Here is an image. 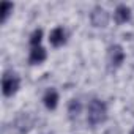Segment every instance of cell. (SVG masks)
I'll return each mask as SVG.
<instances>
[{"label": "cell", "mask_w": 134, "mask_h": 134, "mask_svg": "<svg viewBox=\"0 0 134 134\" xmlns=\"http://www.w3.org/2000/svg\"><path fill=\"white\" fill-rule=\"evenodd\" d=\"M79 112H81V103H79L77 99L70 101V106H68V114H70V117H71V118H73V117H77Z\"/></svg>", "instance_id": "9c48e42d"}, {"label": "cell", "mask_w": 134, "mask_h": 134, "mask_svg": "<svg viewBox=\"0 0 134 134\" xmlns=\"http://www.w3.org/2000/svg\"><path fill=\"white\" fill-rule=\"evenodd\" d=\"M107 58H109V65L112 68H118V66L123 63L125 60V52L121 49V46L118 44H114L109 47V52H107Z\"/></svg>", "instance_id": "3957f363"}, {"label": "cell", "mask_w": 134, "mask_h": 134, "mask_svg": "<svg viewBox=\"0 0 134 134\" xmlns=\"http://www.w3.org/2000/svg\"><path fill=\"white\" fill-rule=\"evenodd\" d=\"M107 117V107L103 101L99 99H92L90 106H88V123L92 126H96L99 123H103Z\"/></svg>", "instance_id": "6da1fadb"}, {"label": "cell", "mask_w": 134, "mask_h": 134, "mask_svg": "<svg viewBox=\"0 0 134 134\" xmlns=\"http://www.w3.org/2000/svg\"><path fill=\"white\" fill-rule=\"evenodd\" d=\"M131 134H134V129H132V131H131Z\"/></svg>", "instance_id": "7c38bea8"}, {"label": "cell", "mask_w": 134, "mask_h": 134, "mask_svg": "<svg viewBox=\"0 0 134 134\" xmlns=\"http://www.w3.org/2000/svg\"><path fill=\"white\" fill-rule=\"evenodd\" d=\"M65 30L62 29V27H57V29H54L52 32H51V36H49V41H51V44L52 46H55V47H58V46H62L63 43H65Z\"/></svg>", "instance_id": "52a82bcc"}, {"label": "cell", "mask_w": 134, "mask_h": 134, "mask_svg": "<svg viewBox=\"0 0 134 134\" xmlns=\"http://www.w3.org/2000/svg\"><path fill=\"white\" fill-rule=\"evenodd\" d=\"M41 36H43V30H35L33 33H32V38H30V44H32V47H36V46H40V43H41Z\"/></svg>", "instance_id": "30bf717a"}, {"label": "cell", "mask_w": 134, "mask_h": 134, "mask_svg": "<svg viewBox=\"0 0 134 134\" xmlns=\"http://www.w3.org/2000/svg\"><path fill=\"white\" fill-rule=\"evenodd\" d=\"M90 19H92V24L95 27H106L107 21H109V16L106 13V10H103L101 7H96L92 14H90Z\"/></svg>", "instance_id": "277c9868"}, {"label": "cell", "mask_w": 134, "mask_h": 134, "mask_svg": "<svg viewBox=\"0 0 134 134\" xmlns=\"http://www.w3.org/2000/svg\"><path fill=\"white\" fill-rule=\"evenodd\" d=\"M114 18H115L117 24H125L131 18V10L126 5H118L117 10H115V13H114Z\"/></svg>", "instance_id": "8992f818"}, {"label": "cell", "mask_w": 134, "mask_h": 134, "mask_svg": "<svg viewBox=\"0 0 134 134\" xmlns=\"http://www.w3.org/2000/svg\"><path fill=\"white\" fill-rule=\"evenodd\" d=\"M11 11H13V5H11V3H3V5H2V21H3V22L7 21V18L10 16Z\"/></svg>", "instance_id": "8fae6325"}, {"label": "cell", "mask_w": 134, "mask_h": 134, "mask_svg": "<svg viewBox=\"0 0 134 134\" xmlns=\"http://www.w3.org/2000/svg\"><path fill=\"white\" fill-rule=\"evenodd\" d=\"M44 60H46V51H44V47H41V46L32 47L30 57H29V63L30 65H40Z\"/></svg>", "instance_id": "5b68a950"}, {"label": "cell", "mask_w": 134, "mask_h": 134, "mask_svg": "<svg viewBox=\"0 0 134 134\" xmlns=\"http://www.w3.org/2000/svg\"><path fill=\"white\" fill-rule=\"evenodd\" d=\"M43 101H44V106H46L47 109H55V107H57V101H58L57 92H55V90H47V92L44 93Z\"/></svg>", "instance_id": "ba28073f"}, {"label": "cell", "mask_w": 134, "mask_h": 134, "mask_svg": "<svg viewBox=\"0 0 134 134\" xmlns=\"http://www.w3.org/2000/svg\"><path fill=\"white\" fill-rule=\"evenodd\" d=\"M2 88H3V95L5 96L14 95L18 92V88H19V77L16 74L5 73V76L2 79Z\"/></svg>", "instance_id": "7a4b0ae2"}]
</instances>
